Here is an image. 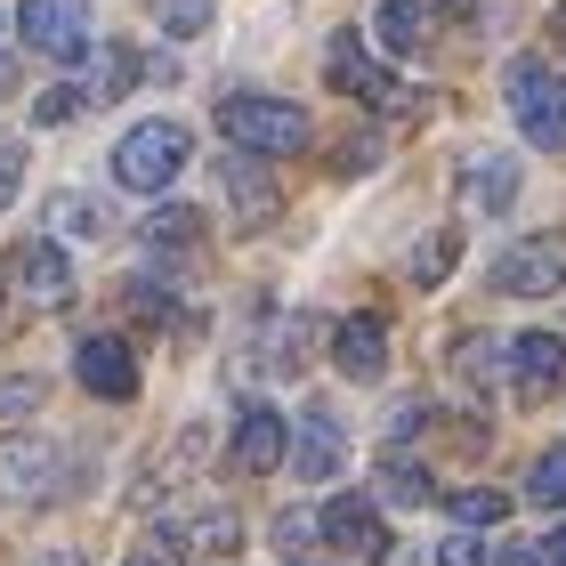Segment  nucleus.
<instances>
[{"instance_id":"obj_29","label":"nucleus","mask_w":566,"mask_h":566,"mask_svg":"<svg viewBox=\"0 0 566 566\" xmlns=\"http://www.w3.org/2000/svg\"><path fill=\"white\" fill-rule=\"evenodd\" d=\"M163 24H170L178 41H187V33H202V24H211V0H170V9H163Z\"/></svg>"},{"instance_id":"obj_5","label":"nucleus","mask_w":566,"mask_h":566,"mask_svg":"<svg viewBox=\"0 0 566 566\" xmlns=\"http://www.w3.org/2000/svg\"><path fill=\"white\" fill-rule=\"evenodd\" d=\"M9 300L33 307V316H57V307L73 300V260L57 235H24L9 251Z\"/></svg>"},{"instance_id":"obj_26","label":"nucleus","mask_w":566,"mask_h":566,"mask_svg":"<svg viewBox=\"0 0 566 566\" xmlns=\"http://www.w3.org/2000/svg\"><path fill=\"white\" fill-rule=\"evenodd\" d=\"M453 373L485 389V380H494V340H461V348H453Z\"/></svg>"},{"instance_id":"obj_27","label":"nucleus","mask_w":566,"mask_h":566,"mask_svg":"<svg viewBox=\"0 0 566 566\" xmlns=\"http://www.w3.org/2000/svg\"><path fill=\"white\" fill-rule=\"evenodd\" d=\"M90 106V97H82V82H65V90H49L41 97V106H33V122H41V130H49V122H73V114H82Z\"/></svg>"},{"instance_id":"obj_3","label":"nucleus","mask_w":566,"mask_h":566,"mask_svg":"<svg viewBox=\"0 0 566 566\" xmlns=\"http://www.w3.org/2000/svg\"><path fill=\"white\" fill-rule=\"evenodd\" d=\"M187 122H138V130H122L114 146V187H130V195H163L178 170H187Z\"/></svg>"},{"instance_id":"obj_15","label":"nucleus","mask_w":566,"mask_h":566,"mask_svg":"<svg viewBox=\"0 0 566 566\" xmlns=\"http://www.w3.org/2000/svg\"><path fill=\"white\" fill-rule=\"evenodd\" d=\"M461 202H470L478 219H494V211H510V202H518V154H470V163H461Z\"/></svg>"},{"instance_id":"obj_7","label":"nucleus","mask_w":566,"mask_h":566,"mask_svg":"<svg viewBox=\"0 0 566 566\" xmlns=\"http://www.w3.org/2000/svg\"><path fill=\"white\" fill-rule=\"evenodd\" d=\"M558 283H566V235H526L494 260V292L510 300H551Z\"/></svg>"},{"instance_id":"obj_19","label":"nucleus","mask_w":566,"mask_h":566,"mask_svg":"<svg viewBox=\"0 0 566 566\" xmlns=\"http://www.w3.org/2000/svg\"><path fill=\"white\" fill-rule=\"evenodd\" d=\"M373 33H380V49H397V57H421L429 49V0H380Z\"/></svg>"},{"instance_id":"obj_1","label":"nucleus","mask_w":566,"mask_h":566,"mask_svg":"<svg viewBox=\"0 0 566 566\" xmlns=\"http://www.w3.org/2000/svg\"><path fill=\"white\" fill-rule=\"evenodd\" d=\"M219 130L235 154H300L307 146V114L300 106H283V97H260V90H235V97H219Z\"/></svg>"},{"instance_id":"obj_25","label":"nucleus","mask_w":566,"mask_h":566,"mask_svg":"<svg viewBox=\"0 0 566 566\" xmlns=\"http://www.w3.org/2000/svg\"><path fill=\"white\" fill-rule=\"evenodd\" d=\"M453 260H461V235H429V243L413 251V283H446Z\"/></svg>"},{"instance_id":"obj_13","label":"nucleus","mask_w":566,"mask_h":566,"mask_svg":"<svg viewBox=\"0 0 566 566\" xmlns=\"http://www.w3.org/2000/svg\"><path fill=\"white\" fill-rule=\"evenodd\" d=\"M235 470L243 478H268V470H283L292 461V429H283V413L275 405H243V421H235Z\"/></svg>"},{"instance_id":"obj_11","label":"nucleus","mask_w":566,"mask_h":566,"mask_svg":"<svg viewBox=\"0 0 566 566\" xmlns=\"http://www.w3.org/2000/svg\"><path fill=\"white\" fill-rule=\"evenodd\" d=\"M163 543L178 551V558H227L243 543V518L227 502H202V510H170L163 518Z\"/></svg>"},{"instance_id":"obj_17","label":"nucleus","mask_w":566,"mask_h":566,"mask_svg":"<svg viewBox=\"0 0 566 566\" xmlns=\"http://www.w3.org/2000/svg\"><path fill=\"white\" fill-rule=\"evenodd\" d=\"M219 178H227V202L243 211V227H268V219H275V187H268L260 154H227Z\"/></svg>"},{"instance_id":"obj_31","label":"nucleus","mask_w":566,"mask_h":566,"mask_svg":"<svg viewBox=\"0 0 566 566\" xmlns=\"http://www.w3.org/2000/svg\"><path fill=\"white\" fill-rule=\"evenodd\" d=\"M421 421H429V405H397V413H389V429H397V437H413Z\"/></svg>"},{"instance_id":"obj_8","label":"nucleus","mask_w":566,"mask_h":566,"mask_svg":"<svg viewBox=\"0 0 566 566\" xmlns=\"http://www.w3.org/2000/svg\"><path fill=\"white\" fill-rule=\"evenodd\" d=\"M316 534H324L348 566H380V558H389V526H380V510H373L365 494H332L324 518H316Z\"/></svg>"},{"instance_id":"obj_12","label":"nucleus","mask_w":566,"mask_h":566,"mask_svg":"<svg viewBox=\"0 0 566 566\" xmlns=\"http://www.w3.org/2000/svg\"><path fill=\"white\" fill-rule=\"evenodd\" d=\"M340 453H348L340 413H332V405H307L300 429H292V470H300L307 485H324V478H340Z\"/></svg>"},{"instance_id":"obj_24","label":"nucleus","mask_w":566,"mask_h":566,"mask_svg":"<svg viewBox=\"0 0 566 566\" xmlns=\"http://www.w3.org/2000/svg\"><path fill=\"white\" fill-rule=\"evenodd\" d=\"M380 494L413 510V502H429V470H421V461H405V453H389V461H380Z\"/></svg>"},{"instance_id":"obj_33","label":"nucleus","mask_w":566,"mask_h":566,"mask_svg":"<svg viewBox=\"0 0 566 566\" xmlns=\"http://www.w3.org/2000/svg\"><path fill=\"white\" fill-rule=\"evenodd\" d=\"M543 558H551V566H566V526H558L551 543H543Z\"/></svg>"},{"instance_id":"obj_32","label":"nucleus","mask_w":566,"mask_h":566,"mask_svg":"<svg viewBox=\"0 0 566 566\" xmlns=\"http://www.w3.org/2000/svg\"><path fill=\"white\" fill-rule=\"evenodd\" d=\"M502 566H551L543 551H502Z\"/></svg>"},{"instance_id":"obj_23","label":"nucleus","mask_w":566,"mask_h":566,"mask_svg":"<svg viewBox=\"0 0 566 566\" xmlns=\"http://www.w3.org/2000/svg\"><path fill=\"white\" fill-rule=\"evenodd\" d=\"M195 235H202V211H187V202H163L146 219V243H163V251H187Z\"/></svg>"},{"instance_id":"obj_4","label":"nucleus","mask_w":566,"mask_h":566,"mask_svg":"<svg viewBox=\"0 0 566 566\" xmlns=\"http://www.w3.org/2000/svg\"><path fill=\"white\" fill-rule=\"evenodd\" d=\"M65 494V446L57 437H41V429H24V437H0V510H41V502H57Z\"/></svg>"},{"instance_id":"obj_2","label":"nucleus","mask_w":566,"mask_h":566,"mask_svg":"<svg viewBox=\"0 0 566 566\" xmlns=\"http://www.w3.org/2000/svg\"><path fill=\"white\" fill-rule=\"evenodd\" d=\"M502 97H510V114H518L526 146L566 154V82L551 73V57H510V73H502Z\"/></svg>"},{"instance_id":"obj_9","label":"nucleus","mask_w":566,"mask_h":566,"mask_svg":"<svg viewBox=\"0 0 566 566\" xmlns=\"http://www.w3.org/2000/svg\"><path fill=\"white\" fill-rule=\"evenodd\" d=\"M324 65H332V90L340 97H365V106H405V90H397V73L373 57L356 33H332V49H324Z\"/></svg>"},{"instance_id":"obj_35","label":"nucleus","mask_w":566,"mask_h":566,"mask_svg":"<svg viewBox=\"0 0 566 566\" xmlns=\"http://www.w3.org/2000/svg\"><path fill=\"white\" fill-rule=\"evenodd\" d=\"M551 33H558V49H566V9H558V17H551Z\"/></svg>"},{"instance_id":"obj_37","label":"nucleus","mask_w":566,"mask_h":566,"mask_svg":"<svg viewBox=\"0 0 566 566\" xmlns=\"http://www.w3.org/2000/svg\"><path fill=\"white\" fill-rule=\"evenodd\" d=\"M130 566H163V558H130Z\"/></svg>"},{"instance_id":"obj_38","label":"nucleus","mask_w":566,"mask_h":566,"mask_svg":"<svg viewBox=\"0 0 566 566\" xmlns=\"http://www.w3.org/2000/svg\"><path fill=\"white\" fill-rule=\"evenodd\" d=\"M292 566H307V558H292Z\"/></svg>"},{"instance_id":"obj_30","label":"nucleus","mask_w":566,"mask_h":566,"mask_svg":"<svg viewBox=\"0 0 566 566\" xmlns=\"http://www.w3.org/2000/svg\"><path fill=\"white\" fill-rule=\"evenodd\" d=\"M437 566H485V543L478 534H446V543H437Z\"/></svg>"},{"instance_id":"obj_28","label":"nucleus","mask_w":566,"mask_h":566,"mask_svg":"<svg viewBox=\"0 0 566 566\" xmlns=\"http://www.w3.org/2000/svg\"><path fill=\"white\" fill-rule=\"evenodd\" d=\"M17 187H24V138H0V211L17 202Z\"/></svg>"},{"instance_id":"obj_36","label":"nucleus","mask_w":566,"mask_h":566,"mask_svg":"<svg viewBox=\"0 0 566 566\" xmlns=\"http://www.w3.org/2000/svg\"><path fill=\"white\" fill-rule=\"evenodd\" d=\"M429 9H470V0H429Z\"/></svg>"},{"instance_id":"obj_6","label":"nucleus","mask_w":566,"mask_h":566,"mask_svg":"<svg viewBox=\"0 0 566 566\" xmlns=\"http://www.w3.org/2000/svg\"><path fill=\"white\" fill-rule=\"evenodd\" d=\"M90 0H24L17 9V33L33 57H90Z\"/></svg>"},{"instance_id":"obj_18","label":"nucleus","mask_w":566,"mask_h":566,"mask_svg":"<svg viewBox=\"0 0 566 566\" xmlns=\"http://www.w3.org/2000/svg\"><path fill=\"white\" fill-rule=\"evenodd\" d=\"M138 49H122V41H106V49H90V73H82V97L90 106H114V97H130V82H138Z\"/></svg>"},{"instance_id":"obj_22","label":"nucleus","mask_w":566,"mask_h":566,"mask_svg":"<svg viewBox=\"0 0 566 566\" xmlns=\"http://www.w3.org/2000/svg\"><path fill=\"white\" fill-rule=\"evenodd\" d=\"M526 502H534V510H566V446H551V453L526 470Z\"/></svg>"},{"instance_id":"obj_10","label":"nucleus","mask_w":566,"mask_h":566,"mask_svg":"<svg viewBox=\"0 0 566 566\" xmlns=\"http://www.w3.org/2000/svg\"><path fill=\"white\" fill-rule=\"evenodd\" d=\"M73 380H82L90 397H106V405H130L138 397V356L114 340V332H90L82 348H73Z\"/></svg>"},{"instance_id":"obj_16","label":"nucleus","mask_w":566,"mask_h":566,"mask_svg":"<svg viewBox=\"0 0 566 566\" xmlns=\"http://www.w3.org/2000/svg\"><path fill=\"white\" fill-rule=\"evenodd\" d=\"M332 365H340L348 380H380L389 373V324L380 316H348L340 332H332Z\"/></svg>"},{"instance_id":"obj_14","label":"nucleus","mask_w":566,"mask_h":566,"mask_svg":"<svg viewBox=\"0 0 566 566\" xmlns=\"http://www.w3.org/2000/svg\"><path fill=\"white\" fill-rule=\"evenodd\" d=\"M510 380H518V397H558L566 389V340L558 332H518L510 340Z\"/></svg>"},{"instance_id":"obj_20","label":"nucleus","mask_w":566,"mask_h":566,"mask_svg":"<svg viewBox=\"0 0 566 566\" xmlns=\"http://www.w3.org/2000/svg\"><path fill=\"white\" fill-rule=\"evenodd\" d=\"M49 235H65V243H97L106 235V202L97 195H49Z\"/></svg>"},{"instance_id":"obj_34","label":"nucleus","mask_w":566,"mask_h":566,"mask_svg":"<svg viewBox=\"0 0 566 566\" xmlns=\"http://www.w3.org/2000/svg\"><path fill=\"white\" fill-rule=\"evenodd\" d=\"M33 566H82V558H73V551H41Z\"/></svg>"},{"instance_id":"obj_21","label":"nucleus","mask_w":566,"mask_h":566,"mask_svg":"<svg viewBox=\"0 0 566 566\" xmlns=\"http://www.w3.org/2000/svg\"><path fill=\"white\" fill-rule=\"evenodd\" d=\"M453 518H461V534L502 526V518H510V494H494V485H461V494H453Z\"/></svg>"}]
</instances>
